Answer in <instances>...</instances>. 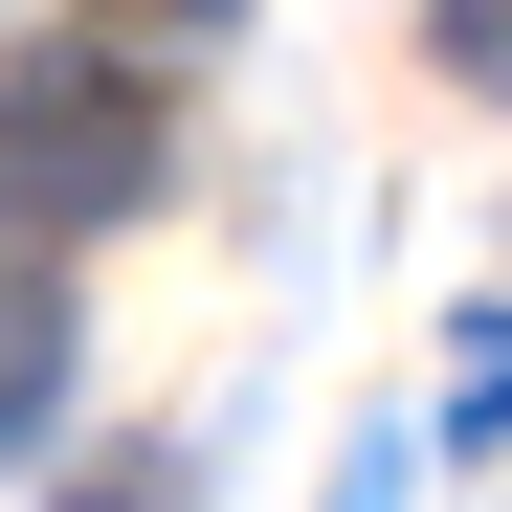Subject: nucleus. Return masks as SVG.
Returning <instances> with one entry per match:
<instances>
[{
	"label": "nucleus",
	"mask_w": 512,
	"mask_h": 512,
	"mask_svg": "<svg viewBox=\"0 0 512 512\" xmlns=\"http://www.w3.org/2000/svg\"><path fill=\"white\" fill-rule=\"evenodd\" d=\"M179 112H156V67L112 23H23L0 45V245H67V223H134Z\"/></svg>",
	"instance_id": "obj_1"
},
{
	"label": "nucleus",
	"mask_w": 512,
	"mask_h": 512,
	"mask_svg": "<svg viewBox=\"0 0 512 512\" xmlns=\"http://www.w3.org/2000/svg\"><path fill=\"white\" fill-rule=\"evenodd\" d=\"M45 423H67V290H23V268H0V468H23Z\"/></svg>",
	"instance_id": "obj_2"
},
{
	"label": "nucleus",
	"mask_w": 512,
	"mask_h": 512,
	"mask_svg": "<svg viewBox=\"0 0 512 512\" xmlns=\"http://www.w3.org/2000/svg\"><path fill=\"white\" fill-rule=\"evenodd\" d=\"M446 423H468V446L512 423V312H468V334H446Z\"/></svg>",
	"instance_id": "obj_3"
},
{
	"label": "nucleus",
	"mask_w": 512,
	"mask_h": 512,
	"mask_svg": "<svg viewBox=\"0 0 512 512\" xmlns=\"http://www.w3.org/2000/svg\"><path fill=\"white\" fill-rule=\"evenodd\" d=\"M446 67H468V90H512V0H446Z\"/></svg>",
	"instance_id": "obj_4"
},
{
	"label": "nucleus",
	"mask_w": 512,
	"mask_h": 512,
	"mask_svg": "<svg viewBox=\"0 0 512 512\" xmlns=\"http://www.w3.org/2000/svg\"><path fill=\"white\" fill-rule=\"evenodd\" d=\"M334 512H401V446H357V468H334Z\"/></svg>",
	"instance_id": "obj_5"
}]
</instances>
